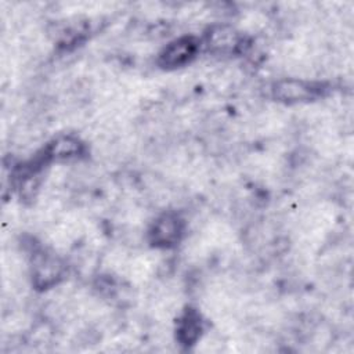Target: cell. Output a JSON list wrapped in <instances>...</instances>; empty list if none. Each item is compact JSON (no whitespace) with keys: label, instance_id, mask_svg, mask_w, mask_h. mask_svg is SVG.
<instances>
[{"label":"cell","instance_id":"cell-1","mask_svg":"<svg viewBox=\"0 0 354 354\" xmlns=\"http://www.w3.org/2000/svg\"><path fill=\"white\" fill-rule=\"evenodd\" d=\"M321 84L303 79H281L272 84V95L285 104H300L315 100L321 93Z\"/></svg>","mask_w":354,"mask_h":354},{"label":"cell","instance_id":"cell-2","mask_svg":"<svg viewBox=\"0 0 354 354\" xmlns=\"http://www.w3.org/2000/svg\"><path fill=\"white\" fill-rule=\"evenodd\" d=\"M199 50V41L196 37L187 35L177 37L167 43L159 53L158 62L162 68L173 69L189 64Z\"/></svg>","mask_w":354,"mask_h":354},{"label":"cell","instance_id":"cell-3","mask_svg":"<svg viewBox=\"0 0 354 354\" xmlns=\"http://www.w3.org/2000/svg\"><path fill=\"white\" fill-rule=\"evenodd\" d=\"M183 220L174 213L160 214L151 225L148 236L153 246L171 248L183 236Z\"/></svg>","mask_w":354,"mask_h":354},{"label":"cell","instance_id":"cell-4","mask_svg":"<svg viewBox=\"0 0 354 354\" xmlns=\"http://www.w3.org/2000/svg\"><path fill=\"white\" fill-rule=\"evenodd\" d=\"M206 44L214 53H232L241 47L242 37L230 25H213L206 33Z\"/></svg>","mask_w":354,"mask_h":354},{"label":"cell","instance_id":"cell-5","mask_svg":"<svg viewBox=\"0 0 354 354\" xmlns=\"http://www.w3.org/2000/svg\"><path fill=\"white\" fill-rule=\"evenodd\" d=\"M62 275L61 261L50 254H41L33 267V281L37 288H48L58 282Z\"/></svg>","mask_w":354,"mask_h":354},{"label":"cell","instance_id":"cell-6","mask_svg":"<svg viewBox=\"0 0 354 354\" xmlns=\"http://www.w3.org/2000/svg\"><path fill=\"white\" fill-rule=\"evenodd\" d=\"M83 153V142L71 134L58 136L54 138L47 149H46V158L57 159V160H69L79 158Z\"/></svg>","mask_w":354,"mask_h":354},{"label":"cell","instance_id":"cell-7","mask_svg":"<svg viewBox=\"0 0 354 354\" xmlns=\"http://www.w3.org/2000/svg\"><path fill=\"white\" fill-rule=\"evenodd\" d=\"M176 330H177V339L181 344L191 346L196 343L203 330L201 314L194 308H188L177 321Z\"/></svg>","mask_w":354,"mask_h":354}]
</instances>
